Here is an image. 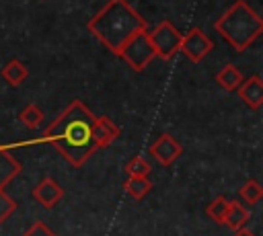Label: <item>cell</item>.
<instances>
[{
	"label": "cell",
	"instance_id": "6",
	"mask_svg": "<svg viewBox=\"0 0 263 236\" xmlns=\"http://www.w3.org/2000/svg\"><path fill=\"white\" fill-rule=\"evenodd\" d=\"M214 43L212 39L203 33V29L195 27L191 31H187L183 37H181V45H179V51H183L191 62H201L210 51H212Z\"/></svg>",
	"mask_w": 263,
	"mask_h": 236
},
{
	"label": "cell",
	"instance_id": "17",
	"mask_svg": "<svg viewBox=\"0 0 263 236\" xmlns=\"http://www.w3.org/2000/svg\"><path fill=\"white\" fill-rule=\"evenodd\" d=\"M43 117H45V113L41 111V107H37V105H27L21 113H18V119L27 125V127H31V129H37L41 123H43Z\"/></svg>",
	"mask_w": 263,
	"mask_h": 236
},
{
	"label": "cell",
	"instance_id": "9",
	"mask_svg": "<svg viewBox=\"0 0 263 236\" xmlns=\"http://www.w3.org/2000/svg\"><path fill=\"white\" fill-rule=\"evenodd\" d=\"M236 92L247 107H251L253 111L261 109V105H263V80L259 74H253L247 80H242L240 86L236 88Z\"/></svg>",
	"mask_w": 263,
	"mask_h": 236
},
{
	"label": "cell",
	"instance_id": "8",
	"mask_svg": "<svg viewBox=\"0 0 263 236\" xmlns=\"http://www.w3.org/2000/svg\"><path fill=\"white\" fill-rule=\"evenodd\" d=\"M31 195H33L43 207L51 209V207H55V205L60 203V199H62V195H64V189L58 185L55 179H51V176H43V179L33 187Z\"/></svg>",
	"mask_w": 263,
	"mask_h": 236
},
{
	"label": "cell",
	"instance_id": "14",
	"mask_svg": "<svg viewBox=\"0 0 263 236\" xmlns=\"http://www.w3.org/2000/svg\"><path fill=\"white\" fill-rule=\"evenodd\" d=\"M242 80H245V78H242L240 70H238L234 64H226V66L216 74V82H218L224 90H228V92L236 90V88L240 86Z\"/></svg>",
	"mask_w": 263,
	"mask_h": 236
},
{
	"label": "cell",
	"instance_id": "2",
	"mask_svg": "<svg viewBox=\"0 0 263 236\" xmlns=\"http://www.w3.org/2000/svg\"><path fill=\"white\" fill-rule=\"evenodd\" d=\"M86 29L99 39V43L117 55L121 45L138 31L148 29V25L127 0H109L95 16L88 18Z\"/></svg>",
	"mask_w": 263,
	"mask_h": 236
},
{
	"label": "cell",
	"instance_id": "5",
	"mask_svg": "<svg viewBox=\"0 0 263 236\" xmlns=\"http://www.w3.org/2000/svg\"><path fill=\"white\" fill-rule=\"evenodd\" d=\"M181 37L183 35L179 33V29L171 21H166V18L160 21L152 31H148V39L152 43V49L162 60H171L179 51Z\"/></svg>",
	"mask_w": 263,
	"mask_h": 236
},
{
	"label": "cell",
	"instance_id": "4",
	"mask_svg": "<svg viewBox=\"0 0 263 236\" xmlns=\"http://www.w3.org/2000/svg\"><path fill=\"white\" fill-rule=\"evenodd\" d=\"M117 55L136 72H142L154 57V49H152V43L148 39V29L144 31H138L136 35H132L123 45L121 49L117 51Z\"/></svg>",
	"mask_w": 263,
	"mask_h": 236
},
{
	"label": "cell",
	"instance_id": "13",
	"mask_svg": "<svg viewBox=\"0 0 263 236\" xmlns=\"http://www.w3.org/2000/svg\"><path fill=\"white\" fill-rule=\"evenodd\" d=\"M249 215H251L249 209H247L240 201H230L228 211H226L222 224H224L226 228H230V230H238V228H242V226L249 222Z\"/></svg>",
	"mask_w": 263,
	"mask_h": 236
},
{
	"label": "cell",
	"instance_id": "16",
	"mask_svg": "<svg viewBox=\"0 0 263 236\" xmlns=\"http://www.w3.org/2000/svg\"><path fill=\"white\" fill-rule=\"evenodd\" d=\"M238 197H240L247 205H255V203H259L261 197H263V187L259 185V181L249 179V181L238 189Z\"/></svg>",
	"mask_w": 263,
	"mask_h": 236
},
{
	"label": "cell",
	"instance_id": "1",
	"mask_svg": "<svg viewBox=\"0 0 263 236\" xmlns=\"http://www.w3.org/2000/svg\"><path fill=\"white\" fill-rule=\"evenodd\" d=\"M95 113L78 99H74L60 117L43 131V142H49L72 166H82L97 150L92 142Z\"/></svg>",
	"mask_w": 263,
	"mask_h": 236
},
{
	"label": "cell",
	"instance_id": "19",
	"mask_svg": "<svg viewBox=\"0 0 263 236\" xmlns=\"http://www.w3.org/2000/svg\"><path fill=\"white\" fill-rule=\"evenodd\" d=\"M228 205H230V201H228L224 195H220V197H216V199L205 207V211H208V215H210L214 222L222 224V220H224V215H226V211H228Z\"/></svg>",
	"mask_w": 263,
	"mask_h": 236
},
{
	"label": "cell",
	"instance_id": "11",
	"mask_svg": "<svg viewBox=\"0 0 263 236\" xmlns=\"http://www.w3.org/2000/svg\"><path fill=\"white\" fill-rule=\"evenodd\" d=\"M16 174H21V162L0 146V189H4Z\"/></svg>",
	"mask_w": 263,
	"mask_h": 236
},
{
	"label": "cell",
	"instance_id": "22",
	"mask_svg": "<svg viewBox=\"0 0 263 236\" xmlns=\"http://www.w3.org/2000/svg\"><path fill=\"white\" fill-rule=\"evenodd\" d=\"M232 236H257L255 232H251V230H247V228H238V230H234V234Z\"/></svg>",
	"mask_w": 263,
	"mask_h": 236
},
{
	"label": "cell",
	"instance_id": "15",
	"mask_svg": "<svg viewBox=\"0 0 263 236\" xmlns=\"http://www.w3.org/2000/svg\"><path fill=\"white\" fill-rule=\"evenodd\" d=\"M29 76L27 66L21 60H10L4 68H2V78L10 84V86H21Z\"/></svg>",
	"mask_w": 263,
	"mask_h": 236
},
{
	"label": "cell",
	"instance_id": "21",
	"mask_svg": "<svg viewBox=\"0 0 263 236\" xmlns=\"http://www.w3.org/2000/svg\"><path fill=\"white\" fill-rule=\"evenodd\" d=\"M14 209H16V203H14V201L0 189V224H2Z\"/></svg>",
	"mask_w": 263,
	"mask_h": 236
},
{
	"label": "cell",
	"instance_id": "3",
	"mask_svg": "<svg viewBox=\"0 0 263 236\" xmlns=\"http://www.w3.org/2000/svg\"><path fill=\"white\" fill-rule=\"evenodd\" d=\"M214 27L220 33V37L226 43H230L236 51H245L263 33V21H261V16L245 0H236L216 21Z\"/></svg>",
	"mask_w": 263,
	"mask_h": 236
},
{
	"label": "cell",
	"instance_id": "18",
	"mask_svg": "<svg viewBox=\"0 0 263 236\" xmlns=\"http://www.w3.org/2000/svg\"><path fill=\"white\" fill-rule=\"evenodd\" d=\"M125 172L127 176H148L150 174V162L144 156H132L125 162Z\"/></svg>",
	"mask_w": 263,
	"mask_h": 236
},
{
	"label": "cell",
	"instance_id": "12",
	"mask_svg": "<svg viewBox=\"0 0 263 236\" xmlns=\"http://www.w3.org/2000/svg\"><path fill=\"white\" fill-rule=\"evenodd\" d=\"M123 191L127 197L142 201L150 191H152V181L148 176H127L123 183Z\"/></svg>",
	"mask_w": 263,
	"mask_h": 236
},
{
	"label": "cell",
	"instance_id": "7",
	"mask_svg": "<svg viewBox=\"0 0 263 236\" xmlns=\"http://www.w3.org/2000/svg\"><path fill=\"white\" fill-rule=\"evenodd\" d=\"M150 154L156 158V162L160 166H168L173 164L181 154H183V146L171 135V133H160L152 146H150Z\"/></svg>",
	"mask_w": 263,
	"mask_h": 236
},
{
	"label": "cell",
	"instance_id": "20",
	"mask_svg": "<svg viewBox=\"0 0 263 236\" xmlns=\"http://www.w3.org/2000/svg\"><path fill=\"white\" fill-rule=\"evenodd\" d=\"M23 236H58L45 222H41V220H37V222H33L25 232H23Z\"/></svg>",
	"mask_w": 263,
	"mask_h": 236
},
{
	"label": "cell",
	"instance_id": "10",
	"mask_svg": "<svg viewBox=\"0 0 263 236\" xmlns=\"http://www.w3.org/2000/svg\"><path fill=\"white\" fill-rule=\"evenodd\" d=\"M119 135V125L115 121H111L109 117L101 115L95 117V125H92V142L97 148H107L115 137Z\"/></svg>",
	"mask_w": 263,
	"mask_h": 236
}]
</instances>
